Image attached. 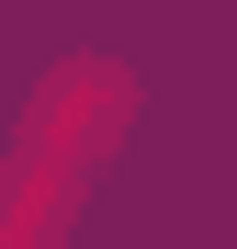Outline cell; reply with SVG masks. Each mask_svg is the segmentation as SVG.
<instances>
[{"instance_id":"obj_1","label":"cell","mask_w":237,"mask_h":249,"mask_svg":"<svg viewBox=\"0 0 237 249\" xmlns=\"http://www.w3.org/2000/svg\"><path fill=\"white\" fill-rule=\"evenodd\" d=\"M125 113H136V79H125V68H102V57H68L46 91H34V124H23L12 170H23V181H57V193H79V181H91L113 147H125Z\"/></svg>"}]
</instances>
